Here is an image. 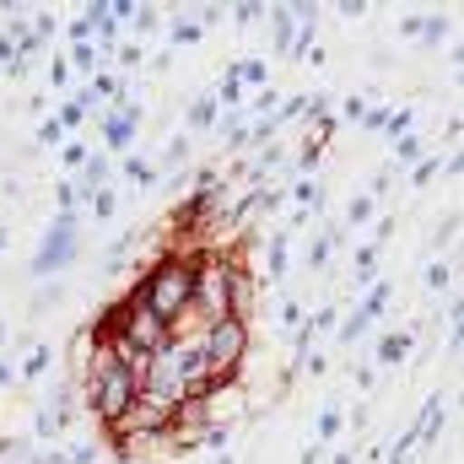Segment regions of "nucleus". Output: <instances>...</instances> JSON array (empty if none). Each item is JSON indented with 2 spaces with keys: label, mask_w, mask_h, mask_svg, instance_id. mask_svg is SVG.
<instances>
[{
  "label": "nucleus",
  "mask_w": 464,
  "mask_h": 464,
  "mask_svg": "<svg viewBox=\"0 0 464 464\" xmlns=\"http://www.w3.org/2000/svg\"><path fill=\"white\" fill-rule=\"evenodd\" d=\"M248 346V324L243 319H217V324H206V341H200V356H206V367L217 372V378H227L232 367H237V356Z\"/></svg>",
  "instance_id": "20e7f679"
},
{
  "label": "nucleus",
  "mask_w": 464,
  "mask_h": 464,
  "mask_svg": "<svg viewBox=\"0 0 464 464\" xmlns=\"http://www.w3.org/2000/svg\"><path fill=\"white\" fill-rule=\"evenodd\" d=\"M405 346H411L405 335H394V341H383V362H394V356H405Z\"/></svg>",
  "instance_id": "423d86ee"
},
{
  "label": "nucleus",
  "mask_w": 464,
  "mask_h": 464,
  "mask_svg": "<svg viewBox=\"0 0 464 464\" xmlns=\"http://www.w3.org/2000/svg\"><path fill=\"white\" fill-rule=\"evenodd\" d=\"M189 292H195V259H162V265L146 276L140 303H146L162 324H173V319L189 308Z\"/></svg>",
  "instance_id": "f03ea898"
},
{
  "label": "nucleus",
  "mask_w": 464,
  "mask_h": 464,
  "mask_svg": "<svg viewBox=\"0 0 464 464\" xmlns=\"http://www.w3.org/2000/svg\"><path fill=\"white\" fill-rule=\"evenodd\" d=\"M71 254H76V243H71V222H60V227L49 232L44 254H38V270H54V265H65Z\"/></svg>",
  "instance_id": "39448f33"
},
{
  "label": "nucleus",
  "mask_w": 464,
  "mask_h": 464,
  "mask_svg": "<svg viewBox=\"0 0 464 464\" xmlns=\"http://www.w3.org/2000/svg\"><path fill=\"white\" fill-rule=\"evenodd\" d=\"M140 389H146V372H135L130 362H119L109 346L92 356V367H87V400H92V411H98L109 427L140 400Z\"/></svg>",
  "instance_id": "f257e3e1"
},
{
  "label": "nucleus",
  "mask_w": 464,
  "mask_h": 464,
  "mask_svg": "<svg viewBox=\"0 0 464 464\" xmlns=\"http://www.w3.org/2000/svg\"><path fill=\"white\" fill-rule=\"evenodd\" d=\"M109 341H124V346L140 351V356H157L173 335H168V324H162V319L140 303V292H135L130 303H119L114 314H109Z\"/></svg>",
  "instance_id": "7ed1b4c3"
}]
</instances>
